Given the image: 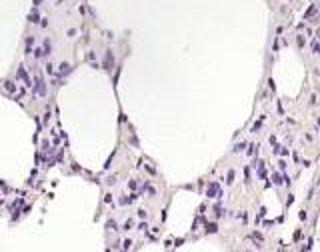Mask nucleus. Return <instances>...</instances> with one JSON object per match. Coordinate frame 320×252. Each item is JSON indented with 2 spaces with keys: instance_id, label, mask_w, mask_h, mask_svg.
I'll return each instance as SVG.
<instances>
[{
  "instance_id": "obj_1",
  "label": "nucleus",
  "mask_w": 320,
  "mask_h": 252,
  "mask_svg": "<svg viewBox=\"0 0 320 252\" xmlns=\"http://www.w3.org/2000/svg\"><path fill=\"white\" fill-rule=\"evenodd\" d=\"M112 64H114V58H112V54L108 52V54H106V62H104V68H106V70H110V66H112Z\"/></svg>"
},
{
  "instance_id": "obj_2",
  "label": "nucleus",
  "mask_w": 320,
  "mask_h": 252,
  "mask_svg": "<svg viewBox=\"0 0 320 252\" xmlns=\"http://www.w3.org/2000/svg\"><path fill=\"white\" fill-rule=\"evenodd\" d=\"M4 88H6V90H10V92L14 90V86H12V82H4Z\"/></svg>"
},
{
  "instance_id": "obj_3",
  "label": "nucleus",
  "mask_w": 320,
  "mask_h": 252,
  "mask_svg": "<svg viewBox=\"0 0 320 252\" xmlns=\"http://www.w3.org/2000/svg\"><path fill=\"white\" fill-rule=\"evenodd\" d=\"M208 232H216V224H210V226H208Z\"/></svg>"
}]
</instances>
